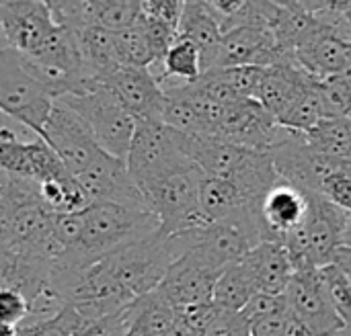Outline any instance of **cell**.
<instances>
[{
    "label": "cell",
    "mask_w": 351,
    "mask_h": 336,
    "mask_svg": "<svg viewBox=\"0 0 351 336\" xmlns=\"http://www.w3.org/2000/svg\"><path fill=\"white\" fill-rule=\"evenodd\" d=\"M80 242L66 250L58 267H90L125 246L160 232V220L146 209L115 203H90L84 211Z\"/></svg>",
    "instance_id": "obj_1"
},
{
    "label": "cell",
    "mask_w": 351,
    "mask_h": 336,
    "mask_svg": "<svg viewBox=\"0 0 351 336\" xmlns=\"http://www.w3.org/2000/svg\"><path fill=\"white\" fill-rule=\"evenodd\" d=\"M204 172L197 164L158 179L142 189L150 211L160 220V234L165 238L199 230L212 224L202 207Z\"/></svg>",
    "instance_id": "obj_2"
},
{
    "label": "cell",
    "mask_w": 351,
    "mask_h": 336,
    "mask_svg": "<svg viewBox=\"0 0 351 336\" xmlns=\"http://www.w3.org/2000/svg\"><path fill=\"white\" fill-rule=\"evenodd\" d=\"M56 94L33 76L21 55L0 45V109L2 115L27 125L39 138L56 107Z\"/></svg>",
    "instance_id": "obj_3"
},
{
    "label": "cell",
    "mask_w": 351,
    "mask_h": 336,
    "mask_svg": "<svg viewBox=\"0 0 351 336\" xmlns=\"http://www.w3.org/2000/svg\"><path fill=\"white\" fill-rule=\"evenodd\" d=\"M58 101L66 103L86 121L99 146L107 154L123 162L128 160L138 129V119L125 109V105L107 84H99L82 94H66Z\"/></svg>",
    "instance_id": "obj_4"
},
{
    "label": "cell",
    "mask_w": 351,
    "mask_h": 336,
    "mask_svg": "<svg viewBox=\"0 0 351 336\" xmlns=\"http://www.w3.org/2000/svg\"><path fill=\"white\" fill-rule=\"evenodd\" d=\"M125 164L138 187L144 189L146 185L189 168L195 162L183 152L179 138L171 127L156 121H138Z\"/></svg>",
    "instance_id": "obj_5"
},
{
    "label": "cell",
    "mask_w": 351,
    "mask_h": 336,
    "mask_svg": "<svg viewBox=\"0 0 351 336\" xmlns=\"http://www.w3.org/2000/svg\"><path fill=\"white\" fill-rule=\"evenodd\" d=\"M103 263L121 285V289L136 300L156 292L175 261L167 238L158 232L150 238L125 246L123 250L107 257Z\"/></svg>",
    "instance_id": "obj_6"
},
{
    "label": "cell",
    "mask_w": 351,
    "mask_h": 336,
    "mask_svg": "<svg viewBox=\"0 0 351 336\" xmlns=\"http://www.w3.org/2000/svg\"><path fill=\"white\" fill-rule=\"evenodd\" d=\"M41 138L62 158L74 177L84 172L97 160V156L105 152L86 121L62 101H56Z\"/></svg>",
    "instance_id": "obj_7"
},
{
    "label": "cell",
    "mask_w": 351,
    "mask_h": 336,
    "mask_svg": "<svg viewBox=\"0 0 351 336\" xmlns=\"http://www.w3.org/2000/svg\"><path fill=\"white\" fill-rule=\"evenodd\" d=\"M2 47H10L21 55L37 53L56 33L58 25L49 4L41 0H4L0 2Z\"/></svg>",
    "instance_id": "obj_8"
},
{
    "label": "cell",
    "mask_w": 351,
    "mask_h": 336,
    "mask_svg": "<svg viewBox=\"0 0 351 336\" xmlns=\"http://www.w3.org/2000/svg\"><path fill=\"white\" fill-rule=\"evenodd\" d=\"M76 179L88 195L90 203H115L132 209L150 211V205L142 189L130 175L128 164L107 152H101L97 160Z\"/></svg>",
    "instance_id": "obj_9"
},
{
    "label": "cell",
    "mask_w": 351,
    "mask_h": 336,
    "mask_svg": "<svg viewBox=\"0 0 351 336\" xmlns=\"http://www.w3.org/2000/svg\"><path fill=\"white\" fill-rule=\"evenodd\" d=\"M284 296L290 312L296 314L315 336H337L348 328L329 300L319 269L294 273Z\"/></svg>",
    "instance_id": "obj_10"
},
{
    "label": "cell",
    "mask_w": 351,
    "mask_h": 336,
    "mask_svg": "<svg viewBox=\"0 0 351 336\" xmlns=\"http://www.w3.org/2000/svg\"><path fill=\"white\" fill-rule=\"evenodd\" d=\"M284 133V125L257 101H239L226 107L224 119L220 123L218 135L230 144L269 152Z\"/></svg>",
    "instance_id": "obj_11"
},
{
    "label": "cell",
    "mask_w": 351,
    "mask_h": 336,
    "mask_svg": "<svg viewBox=\"0 0 351 336\" xmlns=\"http://www.w3.org/2000/svg\"><path fill=\"white\" fill-rule=\"evenodd\" d=\"M105 84L138 121L162 123L167 96L150 68L121 66L105 80Z\"/></svg>",
    "instance_id": "obj_12"
},
{
    "label": "cell",
    "mask_w": 351,
    "mask_h": 336,
    "mask_svg": "<svg viewBox=\"0 0 351 336\" xmlns=\"http://www.w3.org/2000/svg\"><path fill=\"white\" fill-rule=\"evenodd\" d=\"M350 224V214L327 201L321 193H308V218L304 230L308 236L311 259L317 269L331 265L343 248V236Z\"/></svg>",
    "instance_id": "obj_13"
},
{
    "label": "cell",
    "mask_w": 351,
    "mask_h": 336,
    "mask_svg": "<svg viewBox=\"0 0 351 336\" xmlns=\"http://www.w3.org/2000/svg\"><path fill=\"white\" fill-rule=\"evenodd\" d=\"M220 273L202 257L187 253L171 265L158 289L175 308L208 304L214 302V287Z\"/></svg>",
    "instance_id": "obj_14"
},
{
    "label": "cell",
    "mask_w": 351,
    "mask_h": 336,
    "mask_svg": "<svg viewBox=\"0 0 351 336\" xmlns=\"http://www.w3.org/2000/svg\"><path fill=\"white\" fill-rule=\"evenodd\" d=\"M286 55L288 53L280 49L271 29L241 27L224 33L214 70L245 68V66L271 68L280 64Z\"/></svg>",
    "instance_id": "obj_15"
},
{
    "label": "cell",
    "mask_w": 351,
    "mask_h": 336,
    "mask_svg": "<svg viewBox=\"0 0 351 336\" xmlns=\"http://www.w3.org/2000/svg\"><path fill=\"white\" fill-rule=\"evenodd\" d=\"M308 218V193L286 181L278 185L261 201V220L265 242H282L296 232Z\"/></svg>",
    "instance_id": "obj_16"
},
{
    "label": "cell",
    "mask_w": 351,
    "mask_h": 336,
    "mask_svg": "<svg viewBox=\"0 0 351 336\" xmlns=\"http://www.w3.org/2000/svg\"><path fill=\"white\" fill-rule=\"evenodd\" d=\"M294 57L308 74L321 80L348 74L351 66V41L323 25L315 37L294 51Z\"/></svg>",
    "instance_id": "obj_17"
},
{
    "label": "cell",
    "mask_w": 351,
    "mask_h": 336,
    "mask_svg": "<svg viewBox=\"0 0 351 336\" xmlns=\"http://www.w3.org/2000/svg\"><path fill=\"white\" fill-rule=\"evenodd\" d=\"M243 263L249 269L257 289L263 294L284 296L294 277V267H292L290 255L282 242L257 244L243 259Z\"/></svg>",
    "instance_id": "obj_18"
},
{
    "label": "cell",
    "mask_w": 351,
    "mask_h": 336,
    "mask_svg": "<svg viewBox=\"0 0 351 336\" xmlns=\"http://www.w3.org/2000/svg\"><path fill=\"white\" fill-rule=\"evenodd\" d=\"M179 37L189 39L199 47L204 60V74L216 68L224 31L216 14L212 12L208 0H197V2L185 0L181 25H179Z\"/></svg>",
    "instance_id": "obj_19"
},
{
    "label": "cell",
    "mask_w": 351,
    "mask_h": 336,
    "mask_svg": "<svg viewBox=\"0 0 351 336\" xmlns=\"http://www.w3.org/2000/svg\"><path fill=\"white\" fill-rule=\"evenodd\" d=\"M130 335L128 336H171L179 318L175 306L162 296L160 289L136 298L128 306Z\"/></svg>",
    "instance_id": "obj_20"
},
{
    "label": "cell",
    "mask_w": 351,
    "mask_h": 336,
    "mask_svg": "<svg viewBox=\"0 0 351 336\" xmlns=\"http://www.w3.org/2000/svg\"><path fill=\"white\" fill-rule=\"evenodd\" d=\"M78 43H80V53H82L84 66L93 74L95 80L105 84V80L117 68H121L117 39H115L113 31H109L101 25L86 27L84 31L78 33Z\"/></svg>",
    "instance_id": "obj_21"
},
{
    "label": "cell",
    "mask_w": 351,
    "mask_h": 336,
    "mask_svg": "<svg viewBox=\"0 0 351 336\" xmlns=\"http://www.w3.org/2000/svg\"><path fill=\"white\" fill-rule=\"evenodd\" d=\"M150 72L154 74V78L160 84H165V82H183V84L195 82L204 74L202 51L189 39L179 37L173 43V47L169 49L167 57L158 66H152Z\"/></svg>",
    "instance_id": "obj_22"
},
{
    "label": "cell",
    "mask_w": 351,
    "mask_h": 336,
    "mask_svg": "<svg viewBox=\"0 0 351 336\" xmlns=\"http://www.w3.org/2000/svg\"><path fill=\"white\" fill-rule=\"evenodd\" d=\"M257 285L245 267V263L228 265L214 287V304L220 312H243L245 306L251 302V298L257 294Z\"/></svg>",
    "instance_id": "obj_23"
},
{
    "label": "cell",
    "mask_w": 351,
    "mask_h": 336,
    "mask_svg": "<svg viewBox=\"0 0 351 336\" xmlns=\"http://www.w3.org/2000/svg\"><path fill=\"white\" fill-rule=\"evenodd\" d=\"M331 117L325 94H323V86H321V78H313L296 96L294 105L290 107V111L284 115V119L280 121V125L308 133L311 129H315L323 119Z\"/></svg>",
    "instance_id": "obj_24"
},
{
    "label": "cell",
    "mask_w": 351,
    "mask_h": 336,
    "mask_svg": "<svg viewBox=\"0 0 351 336\" xmlns=\"http://www.w3.org/2000/svg\"><path fill=\"white\" fill-rule=\"evenodd\" d=\"M199 199H202V207L206 216L212 222L224 220L243 207L255 205L247 199V195L237 183L226 181V179H212V177H204Z\"/></svg>",
    "instance_id": "obj_25"
},
{
    "label": "cell",
    "mask_w": 351,
    "mask_h": 336,
    "mask_svg": "<svg viewBox=\"0 0 351 336\" xmlns=\"http://www.w3.org/2000/svg\"><path fill=\"white\" fill-rule=\"evenodd\" d=\"M311 146L325 156L351 160V119L331 115L306 133Z\"/></svg>",
    "instance_id": "obj_26"
},
{
    "label": "cell",
    "mask_w": 351,
    "mask_h": 336,
    "mask_svg": "<svg viewBox=\"0 0 351 336\" xmlns=\"http://www.w3.org/2000/svg\"><path fill=\"white\" fill-rule=\"evenodd\" d=\"M144 16V12H142ZM142 16L138 18V23H134L132 27L117 31L115 39H117V51H119V60L121 66H132V68H150L154 64V55L144 31V21Z\"/></svg>",
    "instance_id": "obj_27"
},
{
    "label": "cell",
    "mask_w": 351,
    "mask_h": 336,
    "mask_svg": "<svg viewBox=\"0 0 351 336\" xmlns=\"http://www.w3.org/2000/svg\"><path fill=\"white\" fill-rule=\"evenodd\" d=\"M319 271H321L323 283L327 287V294H329V300H331L335 312L346 322V326L351 328V273L335 263H331Z\"/></svg>",
    "instance_id": "obj_28"
},
{
    "label": "cell",
    "mask_w": 351,
    "mask_h": 336,
    "mask_svg": "<svg viewBox=\"0 0 351 336\" xmlns=\"http://www.w3.org/2000/svg\"><path fill=\"white\" fill-rule=\"evenodd\" d=\"M142 12V2L138 0H99L97 25L117 33L138 23Z\"/></svg>",
    "instance_id": "obj_29"
},
{
    "label": "cell",
    "mask_w": 351,
    "mask_h": 336,
    "mask_svg": "<svg viewBox=\"0 0 351 336\" xmlns=\"http://www.w3.org/2000/svg\"><path fill=\"white\" fill-rule=\"evenodd\" d=\"M319 193L339 209L351 214V160L343 168H337L325 177Z\"/></svg>",
    "instance_id": "obj_30"
},
{
    "label": "cell",
    "mask_w": 351,
    "mask_h": 336,
    "mask_svg": "<svg viewBox=\"0 0 351 336\" xmlns=\"http://www.w3.org/2000/svg\"><path fill=\"white\" fill-rule=\"evenodd\" d=\"M222 72H224L226 80L230 82V86L234 88V92L239 94L241 101H255L257 99V90H259L261 80H263L265 68L245 66V68H228Z\"/></svg>",
    "instance_id": "obj_31"
},
{
    "label": "cell",
    "mask_w": 351,
    "mask_h": 336,
    "mask_svg": "<svg viewBox=\"0 0 351 336\" xmlns=\"http://www.w3.org/2000/svg\"><path fill=\"white\" fill-rule=\"evenodd\" d=\"M179 320L197 336L206 335V331L210 328V324L214 322V318L220 314L218 306L214 302L208 304H195V306H185V308H175Z\"/></svg>",
    "instance_id": "obj_32"
},
{
    "label": "cell",
    "mask_w": 351,
    "mask_h": 336,
    "mask_svg": "<svg viewBox=\"0 0 351 336\" xmlns=\"http://www.w3.org/2000/svg\"><path fill=\"white\" fill-rule=\"evenodd\" d=\"M29 314V302L23 294L0 287V322L10 326H21Z\"/></svg>",
    "instance_id": "obj_33"
},
{
    "label": "cell",
    "mask_w": 351,
    "mask_h": 336,
    "mask_svg": "<svg viewBox=\"0 0 351 336\" xmlns=\"http://www.w3.org/2000/svg\"><path fill=\"white\" fill-rule=\"evenodd\" d=\"M130 335V314L128 306L111 316H105L82 331H78L74 336H128Z\"/></svg>",
    "instance_id": "obj_34"
},
{
    "label": "cell",
    "mask_w": 351,
    "mask_h": 336,
    "mask_svg": "<svg viewBox=\"0 0 351 336\" xmlns=\"http://www.w3.org/2000/svg\"><path fill=\"white\" fill-rule=\"evenodd\" d=\"M288 310V300L286 296H274V294H263L257 292L251 302L245 306V310L241 312L249 322L263 318V316H271V314H280Z\"/></svg>",
    "instance_id": "obj_35"
},
{
    "label": "cell",
    "mask_w": 351,
    "mask_h": 336,
    "mask_svg": "<svg viewBox=\"0 0 351 336\" xmlns=\"http://www.w3.org/2000/svg\"><path fill=\"white\" fill-rule=\"evenodd\" d=\"M183 8H185V0H146V2H142L144 14L173 27L177 33H179L181 16H183Z\"/></svg>",
    "instance_id": "obj_36"
},
{
    "label": "cell",
    "mask_w": 351,
    "mask_h": 336,
    "mask_svg": "<svg viewBox=\"0 0 351 336\" xmlns=\"http://www.w3.org/2000/svg\"><path fill=\"white\" fill-rule=\"evenodd\" d=\"M204 336H251V322L241 312H220Z\"/></svg>",
    "instance_id": "obj_37"
},
{
    "label": "cell",
    "mask_w": 351,
    "mask_h": 336,
    "mask_svg": "<svg viewBox=\"0 0 351 336\" xmlns=\"http://www.w3.org/2000/svg\"><path fill=\"white\" fill-rule=\"evenodd\" d=\"M19 331H21V336H74L72 308L68 304L56 320L35 324V326H27V328H19Z\"/></svg>",
    "instance_id": "obj_38"
},
{
    "label": "cell",
    "mask_w": 351,
    "mask_h": 336,
    "mask_svg": "<svg viewBox=\"0 0 351 336\" xmlns=\"http://www.w3.org/2000/svg\"><path fill=\"white\" fill-rule=\"evenodd\" d=\"M290 310V308H288ZM286 312L263 316L251 322V336H284V326H286Z\"/></svg>",
    "instance_id": "obj_39"
},
{
    "label": "cell",
    "mask_w": 351,
    "mask_h": 336,
    "mask_svg": "<svg viewBox=\"0 0 351 336\" xmlns=\"http://www.w3.org/2000/svg\"><path fill=\"white\" fill-rule=\"evenodd\" d=\"M284 336H315L313 331L296 316L288 310L286 314V326H284Z\"/></svg>",
    "instance_id": "obj_40"
},
{
    "label": "cell",
    "mask_w": 351,
    "mask_h": 336,
    "mask_svg": "<svg viewBox=\"0 0 351 336\" xmlns=\"http://www.w3.org/2000/svg\"><path fill=\"white\" fill-rule=\"evenodd\" d=\"M335 265H339V267H343L346 271H350L351 273V248H341L339 253H337V257H335V261H333Z\"/></svg>",
    "instance_id": "obj_41"
},
{
    "label": "cell",
    "mask_w": 351,
    "mask_h": 336,
    "mask_svg": "<svg viewBox=\"0 0 351 336\" xmlns=\"http://www.w3.org/2000/svg\"><path fill=\"white\" fill-rule=\"evenodd\" d=\"M19 326H10V324H2L0 326V336H19Z\"/></svg>",
    "instance_id": "obj_42"
},
{
    "label": "cell",
    "mask_w": 351,
    "mask_h": 336,
    "mask_svg": "<svg viewBox=\"0 0 351 336\" xmlns=\"http://www.w3.org/2000/svg\"><path fill=\"white\" fill-rule=\"evenodd\" d=\"M343 246L351 248V214H350V224H348V230H346V236H343Z\"/></svg>",
    "instance_id": "obj_43"
},
{
    "label": "cell",
    "mask_w": 351,
    "mask_h": 336,
    "mask_svg": "<svg viewBox=\"0 0 351 336\" xmlns=\"http://www.w3.org/2000/svg\"><path fill=\"white\" fill-rule=\"evenodd\" d=\"M337 336H351V328H346L343 333H339V335H337Z\"/></svg>",
    "instance_id": "obj_44"
},
{
    "label": "cell",
    "mask_w": 351,
    "mask_h": 336,
    "mask_svg": "<svg viewBox=\"0 0 351 336\" xmlns=\"http://www.w3.org/2000/svg\"><path fill=\"white\" fill-rule=\"evenodd\" d=\"M348 74H350V76H351V66H350V70H348Z\"/></svg>",
    "instance_id": "obj_45"
},
{
    "label": "cell",
    "mask_w": 351,
    "mask_h": 336,
    "mask_svg": "<svg viewBox=\"0 0 351 336\" xmlns=\"http://www.w3.org/2000/svg\"><path fill=\"white\" fill-rule=\"evenodd\" d=\"M350 119H351V111H350Z\"/></svg>",
    "instance_id": "obj_46"
},
{
    "label": "cell",
    "mask_w": 351,
    "mask_h": 336,
    "mask_svg": "<svg viewBox=\"0 0 351 336\" xmlns=\"http://www.w3.org/2000/svg\"><path fill=\"white\" fill-rule=\"evenodd\" d=\"M19 333H21V331H19ZM19 336H21V335H19Z\"/></svg>",
    "instance_id": "obj_47"
}]
</instances>
